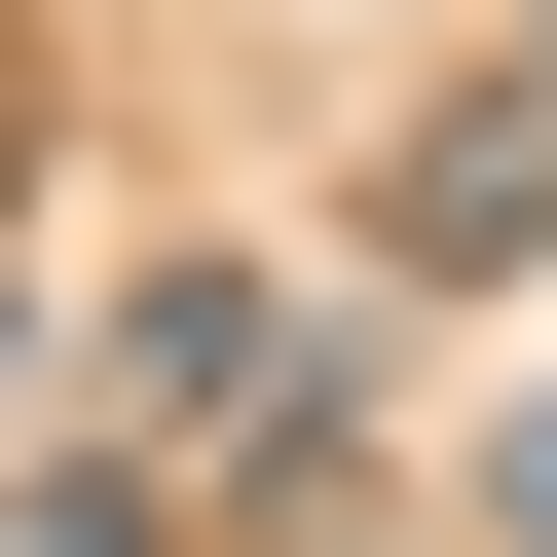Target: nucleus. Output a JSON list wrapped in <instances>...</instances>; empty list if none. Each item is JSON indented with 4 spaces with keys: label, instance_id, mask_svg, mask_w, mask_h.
<instances>
[{
    "label": "nucleus",
    "instance_id": "4",
    "mask_svg": "<svg viewBox=\"0 0 557 557\" xmlns=\"http://www.w3.org/2000/svg\"><path fill=\"white\" fill-rule=\"evenodd\" d=\"M520 75H557V38H520Z\"/></svg>",
    "mask_w": 557,
    "mask_h": 557
},
{
    "label": "nucleus",
    "instance_id": "3",
    "mask_svg": "<svg viewBox=\"0 0 557 557\" xmlns=\"http://www.w3.org/2000/svg\"><path fill=\"white\" fill-rule=\"evenodd\" d=\"M483 520H520V557H557V409H520V446H483Z\"/></svg>",
    "mask_w": 557,
    "mask_h": 557
},
{
    "label": "nucleus",
    "instance_id": "2",
    "mask_svg": "<svg viewBox=\"0 0 557 557\" xmlns=\"http://www.w3.org/2000/svg\"><path fill=\"white\" fill-rule=\"evenodd\" d=\"M0 557H149V483H0Z\"/></svg>",
    "mask_w": 557,
    "mask_h": 557
},
{
    "label": "nucleus",
    "instance_id": "1",
    "mask_svg": "<svg viewBox=\"0 0 557 557\" xmlns=\"http://www.w3.org/2000/svg\"><path fill=\"white\" fill-rule=\"evenodd\" d=\"M372 260H409V298H483V260H557V75L409 112V149H372Z\"/></svg>",
    "mask_w": 557,
    "mask_h": 557
}]
</instances>
